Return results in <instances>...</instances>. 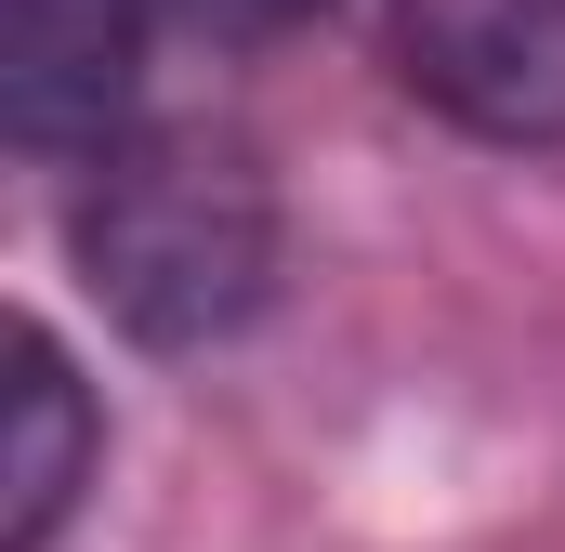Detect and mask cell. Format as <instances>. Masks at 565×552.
Listing matches in <instances>:
<instances>
[{
  "instance_id": "6da1fadb",
  "label": "cell",
  "mask_w": 565,
  "mask_h": 552,
  "mask_svg": "<svg viewBox=\"0 0 565 552\" xmlns=\"http://www.w3.org/2000/svg\"><path fill=\"white\" fill-rule=\"evenodd\" d=\"M66 264L145 355H211L277 302V184L237 132H119L79 158Z\"/></svg>"
},
{
  "instance_id": "5b68a950",
  "label": "cell",
  "mask_w": 565,
  "mask_h": 552,
  "mask_svg": "<svg viewBox=\"0 0 565 552\" xmlns=\"http://www.w3.org/2000/svg\"><path fill=\"white\" fill-rule=\"evenodd\" d=\"M171 26H198V40H289V26H316L329 0H158Z\"/></svg>"
},
{
  "instance_id": "277c9868",
  "label": "cell",
  "mask_w": 565,
  "mask_h": 552,
  "mask_svg": "<svg viewBox=\"0 0 565 552\" xmlns=\"http://www.w3.org/2000/svg\"><path fill=\"white\" fill-rule=\"evenodd\" d=\"M106 474V408L79 382V355L13 316V395H0V552H53L79 487Z\"/></svg>"
},
{
  "instance_id": "7a4b0ae2",
  "label": "cell",
  "mask_w": 565,
  "mask_h": 552,
  "mask_svg": "<svg viewBox=\"0 0 565 552\" xmlns=\"http://www.w3.org/2000/svg\"><path fill=\"white\" fill-rule=\"evenodd\" d=\"M382 66L460 145H565V0H382Z\"/></svg>"
},
{
  "instance_id": "3957f363",
  "label": "cell",
  "mask_w": 565,
  "mask_h": 552,
  "mask_svg": "<svg viewBox=\"0 0 565 552\" xmlns=\"http://www.w3.org/2000/svg\"><path fill=\"white\" fill-rule=\"evenodd\" d=\"M158 0H0V132L26 158H106L132 132Z\"/></svg>"
}]
</instances>
